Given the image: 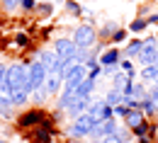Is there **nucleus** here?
I'll return each instance as SVG.
<instances>
[{
  "mask_svg": "<svg viewBox=\"0 0 158 143\" xmlns=\"http://www.w3.org/2000/svg\"><path fill=\"white\" fill-rule=\"evenodd\" d=\"M27 66H29V63H12V66H7L5 78L0 80V92H2V95H10L12 90L27 85V80H29V70H27Z\"/></svg>",
  "mask_w": 158,
  "mask_h": 143,
  "instance_id": "1",
  "label": "nucleus"
},
{
  "mask_svg": "<svg viewBox=\"0 0 158 143\" xmlns=\"http://www.w3.org/2000/svg\"><path fill=\"white\" fill-rule=\"evenodd\" d=\"M93 126H95V119L85 112V114H80L73 119V124L68 126V136L73 138V141H83V138H90V131H93Z\"/></svg>",
  "mask_w": 158,
  "mask_h": 143,
  "instance_id": "2",
  "label": "nucleus"
},
{
  "mask_svg": "<svg viewBox=\"0 0 158 143\" xmlns=\"http://www.w3.org/2000/svg\"><path fill=\"white\" fill-rule=\"evenodd\" d=\"M27 70H29V80H27V85H24L22 90L32 95L34 90L44 87V80H46V73H49V70H46V66H44V63H41L39 58L29 63V66H27Z\"/></svg>",
  "mask_w": 158,
  "mask_h": 143,
  "instance_id": "3",
  "label": "nucleus"
},
{
  "mask_svg": "<svg viewBox=\"0 0 158 143\" xmlns=\"http://www.w3.org/2000/svg\"><path fill=\"white\" fill-rule=\"evenodd\" d=\"M71 39L76 41L78 49H90V46L98 44V29L93 24H80V27H76V32H73Z\"/></svg>",
  "mask_w": 158,
  "mask_h": 143,
  "instance_id": "4",
  "label": "nucleus"
},
{
  "mask_svg": "<svg viewBox=\"0 0 158 143\" xmlns=\"http://www.w3.org/2000/svg\"><path fill=\"white\" fill-rule=\"evenodd\" d=\"M156 56H158V39L156 37H146L143 39V46L139 51V66H151L156 63Z\"/></svg>",
  "mask_w": 158,
  "mask_h": 143,
  "instance_id": "5",
  "label": "nucleus"
},
{
  "mask_svg": "<svg viewBox=\"0 0 158 143\" xmlns=\"http://www.w3.org/2000/svg\"><path fill=\"white\" fill-rule=\"evenodd\" d=\"M88 114H90L95 121H102V119H110V117H114V112H112V104L105 102V97H93V100H90V107H88Z\"/></svg>",
  "mask_w": 158,
  "mask_h": 143,
  "instance_id": "6",
  "label": "nucleus"
},
{
  "mask_svg": "<svg viewBox=\"0 0 158 143\" xmlns=\"http://www.w3.org/2000/svg\"><path fill=\"white\" fill-rule=\"evenodd\" d=\"M44 119H46L44 109L34 107V109H29V112H22L20 117H17V126H20V129H34V126H39Z\"/></svg>",
  "mask_w": 158,
  "mask_h": 143,
  "instance_id": "7",
  "label": "nucleus"
},
{
  "mask_svg": "<svg viewBox=\"0 0 158 143\" xmlns=\"http://www.w3.org/2000/svg\"><path fill=\"white\" fill-rule=\"evenodd\" d=\"M117 117H110V119H102V121H95L93 126V131H90V138H105V136H110V133H114L117 131Z\"/></svg>",
  "mask_w": 158,
  "mask_h": 143,
  "instance_id": "8",
  "label": "nucleus"
},
{
  "mask_svg": "<svg viewBox=\"0 0 158 143\" xmlns=\"http://www.w3.org/2000/svg\"><path fill=\"white\" fill-rule=\"evenodd\" d=\"M54 51L59 54V58H71V56H76L78 46H76V41H73V39H66V37H61V39L54 41Z\"/></svg>",
  "mask_w": 158,
  "mask_h": 143,
  "instance_id": "9",
  "label": "nucleus"
},
{
  "mask_svg": "<svg viewBox=\"0 0 158 143\" xmlns=\"http://www.w3.org/2000/svg\"><path fill=\"white\" fill-rule=\"evenodd\" d=\"M90 100H93V97H76L73 102L68 104L66 114H68L71 119H76V117H80V114H85V112H88V107H90Z\"/></svg>",
  "mask_w": 158,
  "mask_h": 143,
  "instance_id": "10",
  "label": "nucleus"
},
{
  "mask_svg": "<svg viewBox=\"0 0 158 143\" xmlns=\"http://www.w3.org/2000/svg\"><path fill=\"white\" fill-rule=\"evenodd\" d=\"M122 58H124L122 49H117V46H110L107 51H102V54H100V66H114V63H119Z\"/></svg>",
  "mask_w": 158,
  "mask_h": 143,
  "instance_id": "11",
  "label": "nucleus"
},
{
  "mask_svg": "<svg viewBox=\"0 0 158 143\" xmlns=\"http://www.w3.org/2000/svg\"><path fill=\"white\" fill-rule=\"evenodd\" d=\"M61 82H63V78H61L56 70H49L46 73V80H44V90H46V95H56V92H61Z\"/></svg>",
  "mask_w": 158,
  "mask_h": 143,
  "instance_id": "12",
  "label": "nucleus"
},
{
  "mask_svg": "<svg viewBox=\"0 0 158 143\" xmlns=\"http://www.w3.org/2000/svg\"><path fill=\"white\" fill-rule=\"evenodd\" d=\"M39 61L46 66V70H56V73H59L61 61H63V58H59V54H56V51H41Z\"/></svg>",
  "mask_w": 158,
  "mask_h": 143,
  "instance_id": "13",
  "label": "nucleus"
},
{
  "mask_svg": "<svg viewBox=\"0 0 158 143\" xmlns=\"http://www.w3.org/2000/svg\"><path fill=\"white\" fill-rule=\"evenodd\" d=\"M143 119H146V117H143L141 107H136V109H129V114H127L122 121H124V126H127V129H131V131H134V129H136V126L143 121Z\"/></svg>",
  "mask_w": 158,
  "mask_h": 143,
  "instance_id": "14",
  "label": "nucleus"
},
{
  "mask_svg": "<svg viewBox=\"0 0 158 143\" xmlns=\"http://www.w3.org/2000/svg\"><path fill=\"white\" fill-rule=\"evenodd\" d=\"M95 87H98V80H93V78H85V80L80 82V85L73 90V92H76V97H93Z\"/></svg>",
  "mask_w": 158,
  "mask_h": 143,
  "instance_id": "15",
  "label": "nucleus"
},
{
  "mask_svg": "<svg viewBox=\"0 0 158 143\" xmlns=\"http://www.w3.org/2000/svg\"><path fill=\"white\" fill-rule=\"evenodd\" d=\"M141 46H143V39H141V37H134V39H129V44L122 49L124 58H136L139 51H141Z\"/></svg>",
  "mask_w": 158,
  "mask_h": 143,
  "instance_id": "16",
  "label": "nucleus"
},
{
  "mask_svg": "<svg viewBox=\"0 0 158 143\" xmlns=\"http://www.w3.org/2000/svg\"><path fill=\"white\" fill-rule=\"evenodd\" d=\"M139 80L156 82L158 80V66H156V63H151V66H141V70H139Z\"/></svg>",
  "mask_w": 158,
  "mask_h": 143,
  "instance_id": "17",
  "label": "nucleus"
},
{
  "mask_svg": "<svg viewBox=\"0 0 158 143\" xmlns=\"http://www.w3.org/2000/svg\"><path fill=\"white\" fill-rule=\"evenodd\" d=\"M76 66H80V61L76 58V56H71V58H63V61H61V68H59V75L66 80V78H68V75L76 70Z\"/></svg>",
  "mask_w": 158,
  "mask_h": 143,
  "instance_id": "18",
  "label": "nucleus"
},
{
  "mask_svg": "<svg viewBox=\"0 0 158 143\" xmlns=\"http://www.w3.org/2000/svg\"><path fill=\"white\" fill-rule=\"evenodd\" d=\"M141 112H143V117H146V119L158 117V102H153L151 97H146V100L141 102Z\"/></svg>",
  "mask_w": 158,
  "mask_h": 143,
  "instance_id": "19",
  "label": "nucleus"
},
{
  "mask_svg": "<svg viewBox=\"0 0 158 143\" xmlns=\"http://www.w3.org/2000/svg\"><path fill=\"white\" fill-rule=\"evenodd\" d=\"M10 100H12L15 107H22V104L29 102V92H24L22 87H17V90H12V92H10Z\"/></svg>",
  "mask_w": 158,
  "mask_h": 143,
  "instance_id": "20",
  "label": "nucleus"
},
{
  "mask_svg": "<svg viewBox=\"0 0 158 143\" xmlns=\"http://www.w3.org/2000/svg\"><path fill=\"white\" fill-rule=\"evenodd\" d=\"M102 97H105V102H107V104H112V107H114V104H119V102H124V95L119 92L117 87H110V90H107V92H105Z\"/></svg>",
  "mask_w": 158,
  "mask_h": 143,
  "instance_id": "21",
  "label": "nucleus"
},
{
  "mask_svg": "<svg viewBox=\"0 0 158 143\" xmlns=\"http://www.w3.org/2000/svg\"><path fill=\"white\" fill-rule=\"evenodd\" d=\"M127 39H129V29H122V27H119L117 32L110 37V44H112V46H122V44H127Z\"/></svg>",
  "mask_w": 158,
  "mask_h": 143,
  "instance_id": "22",
  "label": "nucleus"
},
{
  "mask_svg": "<svg viewBox=\"0 0 158 143\" xmlns=\"http://www.w3.org/2000/svg\"><path fill=\"white\" fill-rule=\"evenodd\" d=\"M73 100H76V92H71V90H61V97H59V109H63V112H66V109H68V104L73 102Z\"/></svg>",
  "mask_w": 158,
  "mask_h": 143,
  "instance_id": "23",
  "label": "nucleus"
},
{
  "mask_svg": "<svg viewBox=\"0 0 158 143\" xmlns=\"http://www.w3.org/2000/svg\"><path fill=\"white\" fill-rule=\"evenodd\" d=\"M146 27H148L146 17H136V20H131V24H129L127 29H129V34H141V32H143Z\"/></svg>",
  "mask_w": 158,
  "mask_h": 143,
  "instance_id": "24",
  "label": "nucleus"
},
{
  "mask_svg": "<svg viewBox=\"0 0 158 143\" xmlns=\"http://www.w3.org/2000/svg\"><path fill=\"white\" fill-rule=\"evenodd\" d=\"M117 29H119L117 22H105V24L100 27V39H110V37H112Z\"/></svg>",
  "mask_w": 158,
  "mask_h": 143,
  "instance_id": "25",
  "label": "nucleus"
},
{
  "mask_svg": "<svg viewBox=\"0 0 158 143\" xmlns=\"http://www.w3.org/2000/svg\"><path fill=\"white\" fill-rule=\"evenodd\" d=\"M134 97H136L139 102H143L146 97H148V90H146V85H143V80H134V92H131Z\"/></svg>",
  "mask_w": 158,
  "mask_h": 143,
  "instance_id": "26",
  "label": "nucleus"
},
{
  "mask_svg": "<svg viewBox=\"0 0 158 143\" xmlns=\"http://www.w3.org/2000/svg\"><path fill=\"white\" fill-rule=\"evenodd\" d=\"M119 68L129 75V80H136V68H134V63H131V58H122L119 61Z\"/></svg>",
  "mask_w": 158,
  "mask_h": 143,
  "instance_id": "27",
  "label": "nucleus"
},
{
  "mask_svg": "<svg viewBox=\"0 0 158 143\" xmlns=\"http://www.w3.org/2000/svg\"><path fill=\"white\" fill-rule=\"evenodd\" d=\"M148 129H151V121H146V119H143V121L139 124L136 129H134V131H131V133H134V138H143V136H148Z\"/></svg>",
  "mask_w": 158,
  "mask_h": 143,
  "instance_id": "28",
  "label": "nucleus"
},
{
  "mask_svg": "<svg viewBox=\"0 0 158 143\" xmlns=\"http://www.w3.org/2000/svg\"><path fill=\"white\" fill-rule=\"evenodd\" d=\"M22 5V0H0V10L5 12H17Z\"/></svg>",
  "mask_w": 158,
  "mask_h": 143,
  "instance_id": "29",
  "label": "nucleus"
},
{
  "mask_svg": "<svg viewBox=\"0 0 158 143\" xmlns=\"http://www.w3.org/2000/svg\"><path fill=\"white\" fill-rule=\"evenodd\" d=\"M119 136V141L122 143H129L131 138H134V133H131V129H127V126H117V131H114Z\"/></svg>",
  "mask_w": 158,
  "mask_h": 143,
  "instance_id": "30",
  "label": "nucleus"
},
{
  "mask_svg": "<svg viewBox=\"0 0 158 143\" xmlns=\"http://www.w3.org/2000/svg\"><path fill=\"white\" fill-rule=\"evenodd\" d=\"M66 10H68L73 17H80V15H83V7H80L76 0H66Z\"/></svg>",
  "mask_w": 158,
  "mask_h": 143,
  "instance_id": "31",
  "label": "nucleus"
},
{
  "mask_svg": "<svg viewBox=\"0 0 158 143\" xmlns=\"http://www.w3.org/2000/svg\"><path fill=\"white\" fill-rule=\"evenodd\" d=\"M37 12H39L41 17H51L54 5H51V2H37Z\"/></svg>",
  "mask_w": 158,
  "mask_h": 143,
  "instance_id": "32",
  "label": "nucleus"
},
{
  "mask_svg": "<svg viewBox=\"0 0 158 143\" xmlns=\"http://www.w3.org/2000/svg\"><path fill=\"white\" fill-rule=\"evenodd\" d=\"M112 112H114V117H117V119H124V117L129 114V107H127L124 102H119V104H114V107H112Z\"/></svg>",
  "mask_w": 158,
  "mask_h": 143,
  "instance_id": "33",
  "label": "nucleus"
},
{
  "mask_svg": "<svg viewBox=\"0 0 158 143\" xmlns=\"http://www.w3.org/2000/svg\"><path fill=\"white\" fill-rule=\"evenodd\" d=\"M29 97H32L37 104H44V100H46V90H44V87H39V90H34Z\"/></svg>",
  "mask_w": 158,
  "mask_h": 143,
  "instance_id": "34",
  "label": "nucleus"
},
{
  "mask_svg": "<svg viewBox=\"0 0 158 143\" xmlns=\"http://www.w3.org/2000/svg\"><path fill=\"white\" fill-rule=\"evenodd\" d=\"M88 78H93V80H100L102 78V66H93V68H88Z\"/></svg>",
  "mask_w": 158,
  "mask_h": 143,
  "instance_id": "35",
  "label": "nucleus"
},
{
  "mask_svg": "<svg viewBox=\"0 0 158 143\" xmlns=\"http://www.w3.org/2000/svg\"><path fill=\"white\" fill-rule=\"evenodd\" d=\"M20 7L24 10V12H34V10H37V2H34V0H22Z\"/></svg>",
  "mask_w": 158,
  "mask_h": 143,
  "instance_id": "36",
  "label": "nucleus"
},
{
  "mask_svg": "<svg viewBox=\"0 0 158 143\" xmlns=\"http://www.w3.org/2000/svg\"><path fill=\"white\" fill-rule=\"evenodd\" d=\"M148 97H151V100H153V102H158V80L153 82V87H151V90H148Z\"/></svg>",
  "mask_w": 158,
  "mask_h": 143,
  "instance_id": "37",
  "label": "nucleus"
},
{
  "mask_svg": "<svg viewBox=\"0 0 158 143\" xmlns=\"http://www.w3.org/2000/svg\"><path fill=\"white\" fill-rule=\"evenodd\" d=\"M15 41H17L20 46H27V44H29V39H27L24 34H17V37H15Z\"/></svg>",
  "mask_w": 158,
  "mask_h": 143,
  "instance_id": "38",
  "label": "nucleus"
},
{
  "mask_svg": "<svg viewBox=\"0 0 158 143\" xmlns=\"http://www.w3.org/2000/svg\"><path fill=\"white\" fill-rule=\"evenodd\" d=\"M146 22H148V24H158V12H153V15H146Z\"/></svg>",
  "mask_w": 158,
  "mask_h": 143,
  "instance_id": "39",
  "label": "nucleus"
},
{
  "mask_svg": "<svg viewBox=\"0 0 158 143\" xmlns=\"http://www.w3.org/2000/svg\"><path fill=\"white\" fill-rule=\"evenodd\" d=\"M139 143H156L153 138H148V136H143V138H139Z\"/></svg>",
  "mask_w": 158,
  "mask_h": 143,
  "instance_id": "40",
  "label": "nucleus"
},
{
  "mask_svg": "<svg viewBox=\"0 0 158 143\" xmlns=\"http://www.w3.org/2000/svg\"><path fill=\"white\" fill-rule=\"evenodd\" d=\"M5 70H7V66H2V63H0V80L5 78Z\"/></svg>",
  "mask_w": 158,
  "mask_h": 143,
  "instance_id": "41",
  "label": "nucleus"
},
{
  "mask_svg": "<svg viewBox=\"0 0 158 143\" xmlns=\"http://www.w3.org/2000/svg\"><path fill=\"white\" fill-rule=\"evenodd\" d=\"M0 143H7V141H0Z\"/></svg>",
  "mask_w": 158,
  "mask_h": 143,
  "instance_id": "42",
  "label": "nucleus"
},
{
  "mask_svg": "<svg viewBox=\"0 0 158 143\" xmlns=\"http://www.w3.org/2000/svg\"><path fill=\"white\" fill-rule=\"evenodd\" d=\"M156 39H158V34H156Z\"/></svg>",
  "mask_w": 158,
  "mask_h": 143,
  "instance_id": "43",
  "label": "nucleus"
}]
</instances>
